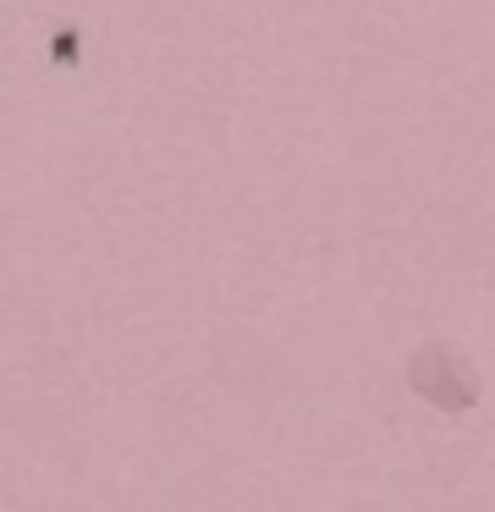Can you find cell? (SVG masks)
<instances>
[{"label": "cell", "mask_w": 495, "mask_h": 512, "mask_svg": "<svg viewBox=\"0 0 495 512\" xmlns=\"http://www.w3.org/2000/svg\"><path fill=\"white\" fill-rule=\"evenodd\" d=\"M407 386L424 402H435L440 413H468L479 402V369L457 353L451 342H424L413 358H407Z\"/></svg>", "instance_id": "1"}]
</instances>
